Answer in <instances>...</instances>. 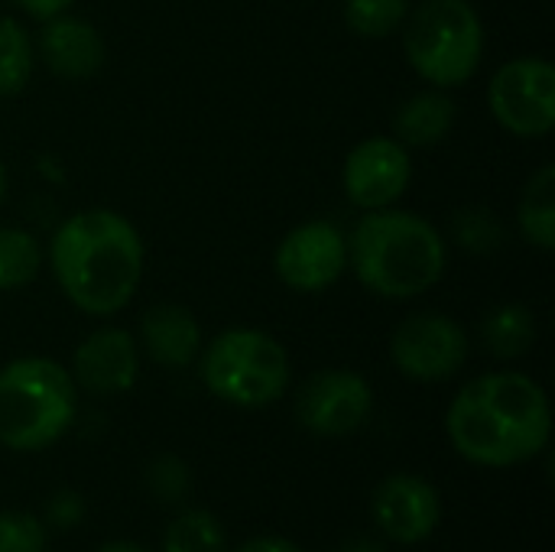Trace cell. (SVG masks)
I'll return each instance as SVG.
<instances>
[{
    "mask_svg": "<svg viewBox=\"0 0 555 552\" xmlns=\"http://www.w3.org/2000/svg\"><path fill=\"white\" fill-rule=\"evenodd\" d=\"M78 410L72 374L52 358H16L0 368V446L39 452L59 442Z\"/></svg>",
    "mask_w": 555,
    "mask_h": 552,
    "instance_id": "obj_4",
    "label": "cell"
},
{
    "mask_svg": "<svg viewBox=\"0 0 555 552\" xmlns=\"http://www.w3.org/2000/svg\"><path fill=\"white\" fill-rule=\"evenodd\" d=\"M3 198H7V166L0 159V205H3Z\"/></svg>",
    "mask_w": 555,
    "mask_h": 552,
    "instance_id": "obj_31",
    "label": "cell"
},
{
    "mask_svg": "<svg viewBox=\"0 0 555 552\" xmlns=\"http://www.w3.org/2000/svg\"><path fill=\"white\" fill-rule=\"evenodd\" d=\"M0 552H46V524L26 511H0Z\"/></svg>",
    "mask_w": 555,
    "mask_h": 552,
    "instance_id": "obj_25",
    "label": "cell"
},
{
    "mask_svg": "<svg viewBox=\"0 0 555 552\" xmlns=\"http://www.w3.org/2000/svg\"><path fill=\"white\" fill-rule=\"evenodd\" d=\"M98 552H146V550L133 547V543H107V547H101Z\"/></svg>",
    "mask_w": 555,
    "mask_h": 552,
    "instance_id": "obj_30",
    "label": "cell"
},
{
    "mask_svg": "<svg viewBox=\"0 0 555 552\" xmlns=\"http://www.w3.org/2000/svg\"><path fill=\"white\" fill-rule=\"evenodd\" d=\"M140 345L159 368L182 371L198 361L202 351V329L189 306L182 303H156L143 312L140 322Z\"/></svg>",
    "mask_w": 555,
    "mask_h": 552,
    "instance_id": "obj_15",
    "label": "cell"
},
{
    "mask_svg": "<svg viewBox=\"0 0 555 552\" xmlns=\"http://www.w3.org/2000/svg\"><path fill=\"white\" fill-rule=\"evenodd\" d=\"M36 49L46 68L65 81H85L104 65V39L98 26L91 20L72 16L68 10L42 20Z\"/></svg>",
    "mask_w": 555,
    "mask_h": 552,
    "instance_id": "obj_14",
    "label": "cell"
},
{
    "mask_svg": "<svg viewBox=\"0 0 555 552\" xmlns=\"http://www.w3.org/2000/svg\"><path fill=\"white\" fill-rule=\"evenodd\" d=\"M228 550V537L221 521L205 511V508H192L182 511L179 517H172V524L166 527L163 537V552H224Z\"/></svg>",
    "mask_w": 555,
    "mask_h": 552,
    "instance_id": "obj_21",
    "label": "cell"
},
{
    "mask_svg": "<svg viewBox=\"0 0 555 552\" xmlns=\"http://www.w3.org/2000/svg\"><path fill=\"white\" fill-rule=\"evenodd\" d=\"M452 238L459 247L472 251V254H491L504 244V228L498 221V215L491 208L472 205V208H459L452 218Z\"/></svg>",
    "mask_w": 555,
    "mask_h": 552,
    "instance_id": "obj_23",
    "label": "cell"
},
{
    "mask_svg": "<svg viewBox=\"0 0 555 552\" xmlns=\"http://www.w3.org/2000/svg\"><path fill=\"white\" fill-rule=\"evenodd\" d=\"M374 413V390L358 371L328 368L312 374L296 394L299 423L325 439L358 433Z\"/></svg>",
    "mask_w": 555,
    "mask_h": 552,
    "instance_id": "obj_10",
    "label": "cell"
},
{
    "mask_svg": "<svg viewBox=\"0 0 555 552\" xmlns=\"http://www.w3.org/2000/svg\"><path fill=\"white\" fill-rule=\"evenodd\" d=\"M237 552H306V550H299L293 540H283V537H254V540H247V543H244Z\"/></svg>",
    "mask_w": 555,
    "mask_h": 552,
    "instance_id": "obj_28",
    "label": "cell"
},
{
    "mask_svg": "<svg viewBox=\"0 0 555 552\" xmlns=\"http://www.w3.org/2000/svg\"><path fill=\"white\" fill-rule=\"evenodd\" d=\"M410 7L413 0H341V16L354 36L387 39L403 26Z\"/></svg>",
    "mask_w": 555,
    "mask_h": 552,
    "instance_id": "obj_22",
    "label": "cell"
},
{
    "mask_svg": "<svg viewBox=\"0 0 555 552\" xmlns=\"http://www.w3.org/2000/svg\"><path fill=\"white\" fill-rule=\"evenodd\" d=\"M481 338L485 348L501 361L524 358L537 345V316L524 303H501L485 316Z\"/></svg>",
    "mask_w": 555,
    "mask_h": 552,
    "instance_id": "obj_17",
    "label": "cell"
},
{
    "mask_svg": "<svg viewBox=\"0 0 555 552\" xmlns=\"http://www.w3.org/2000/svg\"><path fill=\"white\" fill-rule=\"evenodd\" d=\"M49 267L62 296L85 316L120 312L143 280V238L111 208H85L59 224Z\"/></svg>",
    "mask_w": 555,
    "mask_h": 552,
    "instance_id": "obj_2",
    "label": "cell"
},
{
    "mask_svg": "<svg viewBox=\"0 0 555 552\" xmlns=\"http://www.w3.org/2000/svg\"><path fill=\"white\" fill-rule=\"evenodd\" d=\"M374 521L380 534L400 547L429 540L442 517V501L433 482L420 475H390L374 491Z\"/></svg>",
    "mask_w": 555,
    "mask_h": 552,
    "instance_id": "obj_12",
    "label": "cell"
},
{
    "mask_svg": "<svg viewBox=\"0 0 555 552\" xmlns=\"http://www.w3.org/2000/svg\"><path fill=\"white\" fill-rule=\"evenodd\" d=\"M413 179L410 150L397 137L361 140L341 166V189L348 202L361 211H377L397 205Z\"/></svg>",
    "mask_w": 555,
    "mask_h": 552,
    "instance_id": "obj_11",
    "label": "cell"
},
{
    "mask_svg": "<svg viewBox=\"0 0 555 552\" xmlns=\"http://www.w3.org/2000/svg\"><path fill=\"white\" fill-rule=\"evenodd\" d=\"M455 117L459 111L449 91L429 85L426 91H416L397 107L390 137H397L406 150H426V146L442 143L452 133Z\"/></svg>",
    "mask_w": 555,
    "mask_h": 552,
    "instance_id": "obj_16",
    "label": "cell"
},
{
    "mask_svg": "<svg viewBox=\"0 0 555 552\" xmlns=\"http://www.w3.org/2000/svg\"><path fill=\"white\" fill-rule=\"evenodd\" d=\"M338 552H387L384 550V543H377V540H371V537H351V540H345Z\"/></svg>",
    "mask_w": 555,
    "mask_h": 552,
    "instance_id": "obj_29",
    "label": "cell"
},
{
    "mask_svg": "<svg viewBox=\"0 0 555 552\" xmlns=\"http://www.w3.org/2000/svg\"><path fill=\"white\" fill-rule=\"evenodd\" d=\"M198 374L215 400L241 410H263L289 390L293 364L270 332L228 329L198 351Z\"/></svg>",
    "mask_w": 555,
    "mask_h": 552,
    "instance_id": "obj_6",
    "label": "cell"
},
{
    "mask_svg": "<svg viewBox=\"0 0 555 552\" xmlns=\"http://www.w3.org/2000/svg\"><path fill=\"white\" fill-rule=\"evenodd\" d=\"M36 68V42L29 29L13 20L0 16V98L20 94Z\"/></svg>",
    "mask_w": 555,
    "mask_h": 552,
    "instance_id": "obj_19",
    "label": "cell"
},
{
    "mask_svg": "<svg viewBox=\"0 0 555 552\" xmlns=\"http://www.w3.org/2000/svg\"><path fill=\"white\" fill-rule=\"evenodd\" d=\"M403 52L433 88H462L485 59V23L472 0H420L403 20Z\"/></svg>",
    "mask_w": 555,
    "mask_h": 552,
    "instance_id": "obj_5",
    "label": "cell"
},
{
    "mask_svg": "<svg viewBox=\"0 0 555 552\" xmlns=\"http://www.w3.org/2000/svg\"><path fill=\"white\" fill-rule=\"evenodd\" d=\"M146 488L163 504H179L192 491V472L179 455H156L146 468Z\"/></svg>",
    "mask_w": 555,
    "mask_h": 552,
    "instance_id": "obj_24",
    "label": "cell"
},
{
    "mask_svg": "<svg viewBox=\"0 0 555 552\" xmlns=\"http://www.w3.org/2000/svg\"><path fill=\"white\" fill-rule=\"evenodd\" d=\"M72 381L75 387L94 397H117L133 390L140 377V345L127 329L107 325L81 338L72 355Z\"/></svg>",
    "mask_w": 555,
    "mask_h": 552,
    "instance_id": "obj_13",
    "label": "cell"
},
{
    "mask_svg": "<svg viewBox=\"0 0 555 552\" xmlns=\"http://www.w3.org/2000/svg\"><path fill=\"white\" fill-rule=\"evenodd\" d=\"M517 224L520 234L540 247V251H555V166L546 163L543 169H537L520 195L517 205Z\"/></svg>",
    "mask_w": 555,
    "mask_h": 552,
    "instance_id": "obj_18",
    "label": "cell"
},
{
    "mask_svg": "<svg viewBox=\"0 0 555 552\" xmlns=\"http://www.w3.org/2000/svg\"><path fill=\"white\" fill-rule=\"evenodd\" d=\"M455 452L481 468H514L550 446L546 390L520 371H494L459 390L446 416Z\"/></svg>",
    "mask_w": 555,
    "mask_h": 552,
    "instance_id": "obj_1",
    "label": "cell"
},
{
    "mask_svg": "<svg viewBox=\"0 0 555 552\" xmlns=\"http://www.w3.org/2000/svg\"><path fill=\"white\" fill-rule=\"evenodd\" d=\"M42 270V247L26 228H0V293L29 286Z\"/></svg>",
    "mask_w": 555,
    "mask_h": 552,
    "instance_id": "obj_20",
    "label": "cell"
},
{
    "mask_svg": "<svg viewBox=\"0 0 555 552\" xmlns=\"http://www.w3.org/2000/svg\"><path fill=\"white\" fill-rule=\"evenodd\" d=\"M348 267L374 296L413 299L442 280L446 238L433 221L397 205L364 211L348 234Z\"/></svg>",
    "mask_w": 555,
    "mask_h": 552,
    "instance_id": "obj_3",
    "label": "cell"
},
{
    "mask_svg": "<svg viewBox=\"0 0 555 552\" xmlns=\"http://www.w3.org/2000/svg\"><path fill=\"white\" fill-rule=\"evenodd\" d=\"M46 517H49L52 527L68 530V527L81 524V517H85V501H81L75 491H55V495L49 498Z\"/></svg>",
    "mask_w": 555,
    "mask_h": 552,
    "instance_id": "obj_26",
    "label": "cell"
},
{
    "mask_svg": "<svg viewBox=\"0 0 555 552\" xmlns=\"http://www.w3.org/2000/svg\"><path fill=\"white\" fill-rule=\"evenodd\" d=\"M488 107L494 120L524 140H540L555 127V68L540 55H517L504 62L488 85Z\"/></svg>",
    "mask_w": 555,
    "mask_h": 552,
    "instance_id": "obj_7",
    "label": "cell"
},
{
    "mask_svg": "<svg viewBox=\"0 0 555 552\" xmlns=\"http://www.w3.org/2000/svg\"><path fill=\"white\" fill-rule=\"evenodd\" d=\"M23 13H29L33 20H49V16H59V13H65L75 0H13Z\"/></svg>",
    "mask_w": 555,
    "mask_h": 552,
    "instance_id": "obj_27",
    "label": "cell"
},
{
    "mask_svg": "<svg viewBox=\"0 0 555 552\" xmlns=\"http://www.w3.org/2000/svg\"><path fill=\"white\" fill-rule=\"evenodd\" d=\"M273 270L293 293H325L348 270V234L335 221H302L276 244Z\"/></svg>",
    "mask_w": 555,
    "mask_h": 552,
    "instance_id": "obj_9",
    "label": "cell"
},
{
    "mask_svg": "<svg viewBox=\"0 0 555 552\" xmlns=\"http://www.w3.org/2000/svg\"><path fill=\"white\" fill-rule=\"evenodd\" d=\"M468 348V332L452 316L413 312L390 338V361L410 381L439 384L465 368Z\"/></svg>",
    "mask_w": 555,
    "mask_h": 552,
    "instance_id": "obj_8",
    "label": "cell"
}]
</instances>
